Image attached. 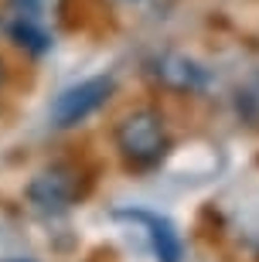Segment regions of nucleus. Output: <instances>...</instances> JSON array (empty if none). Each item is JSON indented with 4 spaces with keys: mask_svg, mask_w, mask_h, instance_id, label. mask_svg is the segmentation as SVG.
<instances>
[{
    "mask_svg": "<svg viewBox=\"0 0 259 262\" xmlns=\"http://www.w3.org/2000/svg\"><path fill=\"white\" fill-rule=\"evenodd\" d=\"M113 146L130 170H150V167H157L167 157V146H171L164 113L154 106L130 109L113 126Z\"/></svg>",
    "mask_w": 259,
    "mask_h": 262,
    "instance_id": "1",
    "label": "nucleus"
},
{
    "mask_svg": "<svg viewBox=\"0 0 259 262\" xmlns=\"http://www.w3.org/2000/svg\"><path fill=\"white\" fill-rule=\"evenodd\" d=\"M89 187H92V177H89V170L82 164L55 160V164H48L45 170H38L28 181L24 198H28L31 208H38L45 214H62L68 208H75L89 194Z\"/></svg>",
    "mask_w": 259,
    "mask_h": 262,
    "instance_id": "2",
    "label": "nucleus"
},
{
    "mask_svg": "<svg viewBox=\"0 0 259 262\" xmlns=\"http://www.w3.org/2000/svg\"><path fill=\"white\" fill-rule=\"evenodd\" d=\"M113 75H92V78H82L75 85L62 89L51 102V126L55 129H75L82 126L89 116H96L99 109L113 99Z\"/></svg>",
    "mask_w": 259,
    "mask_h": 262,
    "instance_id": "3",
    "label": "nucleus"
},
{
    "mask_svg": "<svg viewBox=\"0 0 259 262\" xmlns=\"http://www.w3.org/2000/svg\"><path fill=\"white\" fill-rule=\"evenodd\" d=\"M147 72H150V78H154L161 89H171V92H205L211 82L208 68H202L194 58H188V55H181V51H164V55H157V58H150V65H147Z\"/></svg>",
    "mask_w": 259,
    "mask_h": 262,
    "instance_id": "4",
    "label": "nucleus"
},
{
    "mask_svg": "<svg viewBox=\"0 0 259 262\" xmlns=\"http://www.w3.org/2000/svg\"><path fill=\"white\" fill-rule=\"evenodd\" d=\"M119 214L147 225V235H150V245H154V252H157V262H181L184 245H181L177 228L171 225V218L154 214V211H119Z\"/></svg>",
    "mask_w": 259,
    "mask_h": 262,
    "instance_id": "5",
    "label": "nucleus"
},
{
    "mask_svg": "<svg viewBox=\"0 0 259 262\" xmlns=\"http://www.w3.org/2000/svg\"><path fill=\"white\" fill-rule=\"evenodd\" d=\"M4 31H7V38L14 41V48L28 51V55H45V51L51 48V38H48V31L41 28L38 20H28V17H14L10 24H4Z\"/></svg>",
    "mask_w": 259,
    "mask_h": 262,
    "instance_id": "6",
    "label": "nucleus"
},
{
    "mask_svg": "<svg viewBox=\"0 0 259 262\" xmlns=\"http://www.w3.org/2000/svg\"><path fill=\"white\" fill-rule=\"evenodd\" d=\"M235 109H239V116L246 119L249 126L259 129V68L239 85V92H235Z\"/></svg>",
    "mask_w": 259,
    "mask_h": 262,
    "instance_id": "7",
    "label": "nucleus"
},
{
    "mask_svg": "<svg viewBox=\"0 0 259 262\" xmlns=\"http://www.w3.org/2000/svg\"><path fill=\"white\" fill-rule=\"evenodd\" d=\"M45 4L48 0H7V7L14 10V17H28V20H38L45 14Z\"/></svg>",
    "mask_w": 259,
    "mask_h": 262,
    "instance_id": "8",
    "label": "nucleus"
},
{
    "mask_svg": "<svg viewBox=\"0 0 259 262\" xmlns=\"http://www.w3.org/2000/svg\"><path fill=\"white\" fill-rule=\"evenodd\" d=\"M7 75H10V72H7V61H4V58H0V89H4V85H7Z\"/></svg>",
    "mask_w": 259,
    "mask_h": 262,
    "instance_id": "9",
    "label": "nucleus"
},
{
    "mask_svg": "<svg viewBox=\"0 0 259 262\" xmlns=\"http://www.w3.org/2000/svg\"><path fill=\"white\" fill-rule=\"evenodd\" d=\"M7 262H34V259H7Z\"/></svg>",
    "mask_w": 259,
    "mask_h": 262,
    "instance_id": "10",
    "label": "nucleus"
},
{
    "mask_svg": "<svg viewBox=\"0 0 259 262\" xmlns=\"http://www.w3.org/2000/svg\"><path fill=\"white\" fill-rule=\"evenodd\" d=\"M0 31H4V17H0Z\"/></svg>",
    "mask_w": 259,
    "mask_h": 262,
    "instance_id": "11",
    "label": "nucleus"
}]
</instances>
